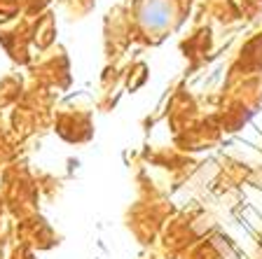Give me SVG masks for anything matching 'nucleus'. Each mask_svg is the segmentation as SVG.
I'll return each instance as SVG.
<instances>
[{"mask_svg": "<svg viewBox=\"0 0 262 259\" xmlns=\"http://www.w3.org/2000/svg\"><path fill=\"white\" fill-rule=\"evenodd\" d=\"M187 0H131L129 23L143 44H159L180 26Z\"/></svg>", "mask_w": 262, "mask_h": 259, "instance_id": "nucleus-1", "label": "nucleus"}]
</instances>
